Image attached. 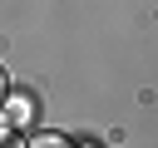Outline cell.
Here are the masks:
<instances>
[{"mask_svg":"<svg viewBox=\"0 0 158 148\" xmlns=\"http://www.w3.org/2000/svg\"><path fill=\"white\" fill-rule=\"evenodd\" d=\"M30 148H69V138L64 133H40V138H30Z\"/></svg>","mask_w":158,"mask_h":148,"instance_id":"1","label":"cell"},{"mask_svg":"<svg viewBox=\"0 0 158 148\" xmlns=\"http://www.w3.org/2000/svg\"><path fill=\"white\" fill-rule=\"evenodd\" d=\"M0 148H15V143H10V138H5V143H0Z\"/></svg>","mask_w":158,"mask_h":148,"instance_id":"2","label":"cell"},{"mask_svg":"<svg viewBox=\"0 0 158 148\" xmlns=\"http://www.w3.org/2000/svg\"><path fill=\"white\" fill-rule=\"evenodd\" d=\"M0 99H5V79H0Z\"/></svg>","mask_w":158,"mask_h":148,"instance_id":"3","label":"cell"}]
</instances>
